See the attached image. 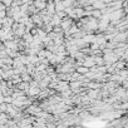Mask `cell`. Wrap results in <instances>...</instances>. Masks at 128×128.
Segmentation results:
<instances>
[{
    "label": "cell",
    "mask_w": 128,
    "mask_h": 128,
    "mask_svg": "<svg viewBox=\"0 0 128 128\" xmlns=\"http://www.w3.org/2000/svg\"><path fill=\"white\" fill-rule=\"evenodd\" d=\"M26 80L28 82L30 80V76H29V73L26 74V72H24V74L22 76V82H26Z\"/></svg>",
    "instance_id": "obj_2"
},
{
    "label": "cell",
    "mask_w": 128,
    "mask_h": 128,
    "mask_svg": "<svg viewBox=\"0 0 128 128\" xmlns=\"http://www.w3.org/2000/svg\"><path fill=\"white\" fill-rule=\"evenodd\" d=\"M89 70V68H87V67H84V66H82V67H76V72H78L79 74H82V76H84L87 72Z\"/></svg>",
    "instance_id": "obj_1"
}]
</instances>
